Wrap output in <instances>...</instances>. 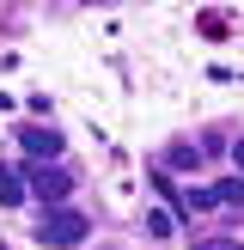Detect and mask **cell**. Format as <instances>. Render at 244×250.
<instances>
[{"label":"cell","instance_id":"52a82bcc","mask_svg":"<svg viewBox=\"0 0 244 250\" xmlns=\"http://www.w3.org/2000/svg\"><path fill=\"white\" fill-rule=\"evenodd\" d=\"M195 250H244V244H232V238H202Z\"/></svg>","mask_w":244,"mask_h":250},{"label":"cell","instance_id":"6da1fadb","mask_svg":"<svg viewBox=\"0 0 244 250\" xmlns=\"http://www.w3.org/2000/svg\"><path fill=\"white\" fill-rule=\"evenodd\" d=\"M80 238H85V214H73V208H43V220H37V244L67 250V244H80Z\"/></svg>","mask_w":244,"mask_h":250},{"label":"cell","instance_id":"5b68a950","mask_svg":"<svg viewBox=\"0 0 244 250\" xmlns=\"http://www.w3.org/2000/svg\"><path fill=\"white\" fill-rule=\"evenodd\" d=\"M0 202H6V208H19V202H24V183H19V171H6V165H0Z\"/></svg>","mask_w":244,"mask_h":250},{"label":"cell","instance_id":"ba28073f","mask_svg":"<svg viewBox=\"0 0 244 250\" xmlns=\"http://www.w3.org/2000/svg\"><path fill=\"white\" fill-rule=\"evenodd\" d=\"M232 165H238V171H244V141H238V146H232Z\"/></svg>","mask_w":244,"mask_h":250},{"label":"cell","instance_id":"8992f818","mask_svg":"<svg viewBox=\"0 0 244 250\" xmlns=\"http://www.w3.org/2000/svg\"><path fill=\"white\" fill-rule=\"evenodd\" d=\"M146 232L153 238H171V214H146Z\"/></svg>","mask_w":244,"mask_h":250},{"label":"cell","instance_id":"3957f363","mask_svg":"<svg viewBox=\"0 0 244 250\" xmlns=\"http://www.w3.org/2000/svg\"><path fill=\"white\" fill-rule=\"evenodd\" d=\"M24 153H31V159H55L61 153V134L55 128H24Z\"/></svg>","mask_w":244,"mask_h":250},{"label":"cell","instance_id":"277c9868","mask_svg":"<svg viewBox=\"0 0 244 250\" xmlns=\"http://www.w3.org/2000/svg\"><path fill=\"white\" fill-rule=\"evenodd\" d=\"M207 202H220V208H244V177H226L220 189H207Z\"/></svg>","mask_w":244,"mask_h":250},{"label":"cell","instance_id":"7a4b0ae2","mask_svg":"<svg viewBox=\"0 0 244 250\" xmlns=\"http://www.w3.org/2000/svg\"><path fill=\"white\" fill-rule=\"evenodd\" d=\"M67 189H73V177H67L61 165H37V171H31V195H43L49 208H55V202H61Z\"/></svg>","mask_w":244,"mask_h":250}]
</instances>
